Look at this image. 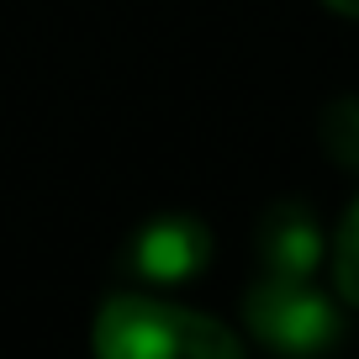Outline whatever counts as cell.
I'll return each mask as SVG.
<instances>
[{
	"instance_id": "1",
	"label": "cell",
	"mask_w": 359,
	"mask_h": 359,
	"mask_svg": "<svg viewBox=\"0 0 359 359\" xmlns=\"http://www.w3.org/2000/svg\"><path fill=\"white\" fill-rule=\"evenodd\" d=\"M90 344L95 359H243V344L217 317L137 291L101 302Z\"/></svg>"
},
{
	"instance_id": "2",
	"label": "cell",
	"mask_w": 359,
	"mask_h": 359,
	"mask_svg": "<svg viewBox=\"0 0 359 359\" xmlns=\"http://www.w3.org/2000/svg\"><path fill=\"white\" fill-rule=\"evenodd\" d=\"M248 327L285 359H317L338 338V312L323 291L306 285V275H264L243 302Z\"/></svg>"
},
{
	"instance_id": "3",
	"label": "cell",
	"mask_w": 359,
	"mask_h": 359,
	"mask_svg": "<svg viewBox=\"0 0 359 359\" xmlns=\"http://www.w3.org/2000/svg\"><path fill=\"white\" fill-rule=\"evenodd\" d=\"M133 269L148 285H185L212 264V233L196 217H154L133 238Z\"/></svg>"
},
{
	"instance_id": "4",
	"label": "cell",
	"mask_w": 359,
	"mask_h": 359,
	"mask_svg": "<svg viewBox=\"0 0 359 359\" xmlns=\"http://www.w3.org/2000/svg\"><path fill=\"white\" fill-rule=\"evenodd\" d=\"M259 254H264L269 275H312L317 254H323V233H317V217L296 201H280L264 217V238H259Z\"/></svg>"
},
{
	"instance_id": "5",
	"label": "cell",
	"mask_w": 359,
	"mask_h": 359,
	"mask_svg": "<svg viewBox=\"0 0 359 359\" xmlns=\"http://www.w3.org/2000/svg\"><path fill=\"white\" fill-rule=\"evenodd\" d=\"M333 280H338V296L359 306V201L344 212L338 222V238H333Z\"/></svg>"
},
{
	"instance_id": "6",
	"label": "cell",
	"mask_w": 359,
	"mask_h": 359,
	"mask_svg": "<svg viewBox=\"0 0 359 359\" xmlns=\"http://www.w3.org/2000/svg\"><path fill=\"white\" fill-rule=\"evenodd\" d=\"M323 143L333 158H344V164H359V101H344L327 111L323 122Z\"/></svg>"
},
{
	"instance_id": "7",
	"label": "cell",
	"mask_w": 359,
	"mask_h": 359,
	"mask_svg": "<svg viewBox=\"0 0 359 359\" xmlns=\"http://www.w3.org/2000/svg\"><path fill=\"white\" fill-rule=\"evenodd\" d=\"M323 6H333L338 16H359V0H323Z\"/></svg>"
}]
</instances>
